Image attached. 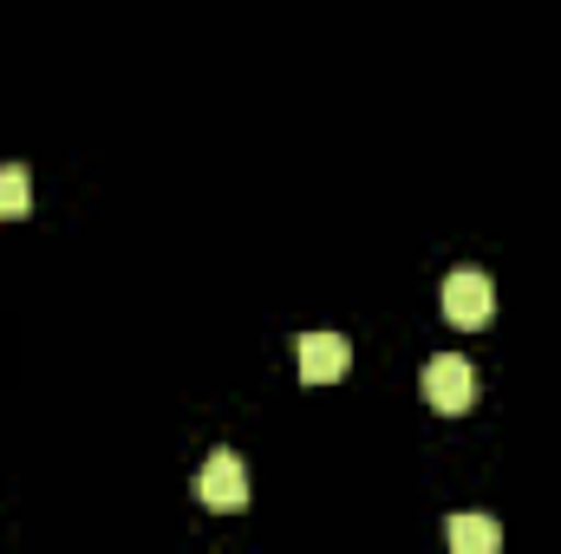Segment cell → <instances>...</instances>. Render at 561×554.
<instances>
[{
    "mask_svg": "<svg viewBox=\"0 0 561 554\" xmlns=\"http://www.w3.org/2000/svg\"><path fill=\"white\" fill-rule=\"evenodd\" d=\"M490 313H496V287H490L483 268H457V275L444 280V320H450L457 333L490 326Z\"/></svg>",
    "mask_w": 561,
    "mask_h": 554,
    "instance_id": "cell-3",
    "label": "cell"
},
{
    "mask_svg": "<svg viewBox=\"0 0 561 554\" xmlns=\"http://www.w3.org/2000/svg\"><path fill=\"white\" fill-rule=\"evenodd\" d=\"M419 392H424V405H431V412L457 417V412H470V405H477V372H470V359H457V353H437V359L424 366Z\"/></svg>",
    "mask_w": 561,
    "mask_h": 554,
    "instance_id": "cell-1",
    "label": "cell"
},
{
    "mask_svg": "<svg viewBox=\"0 0 561 554\" xmlns=\"http://www.w3.org/2000/svg\"><path fill=\"white\" fill-rule=\"evenodd\" d=\"M196 503L216 509V516H242L249 509V463L236 450H216L203 463V476H196Z\"/></svg>",
    "mask_w": 561,
    "mask_h": 554,
    "instance_id": "cell-2",
    "label": "cell"
},
{
    "mask_svg": "<svg viewBox=\"0 0 561 554\" xmlns=\"http://www.w3.org/2000/svg\"><path fill=\"white\" fill-rule=\"evenodd\" d=\"M450 549L457 554H496L503 549V529L490 516H450Z\"/></svg>",
    "mask_w": 561,
    "mask_h": 554,
    "instance_id": "cell-5",
    "label": "cell"
},
{
    "mask_svg": "<svg viewBox=\"0 0 561 554\" xmlns=\"http://www.w3.org/2000/svg\"><path fill=\"white\" fill-rule=\"evenodd\" d=\"M346 366H353V346L340 333H307L300 339V379L307 385H333V379H346Z\"/></svg>",
    "mask_w": 561,
    "mask_h": 554,
    "instance_id": "cell-4",
    "label": "cell"
},
{
    "mask_svg": "<svg viewBox=\"0 0 561 554\" xmlns=\"http://www.w3.org/2000/svg\"><path fill=\"white\" fill-rule=\"evenodd\" d=\"M33 209V176H26V163H0V222H13V216H26Z\"/></svg>",
    "mask_w": 561,
    "mask_h": 554,
    "instance_id": "cell-6",
    "label": "cell"
}]
</instances>
